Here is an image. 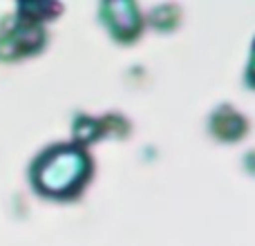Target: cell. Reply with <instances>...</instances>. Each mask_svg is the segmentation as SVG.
Instances as JSON below:
<instances>
[{"label": "cell", "mask_w": 255, "mask_h": 246, "mask_svg": "<svg viewBox=\"0 0 255 246\" xmlns=\"http://www.w3.org/2000/svg\"><path fill=\"white\" fill-rule=\"evenodd\" d=\"M85 170V157L76 148H61L38 166V184L54 193L72 188Z\"/></svg>", "instance_id": "6da1fadb"}]
</instances>
